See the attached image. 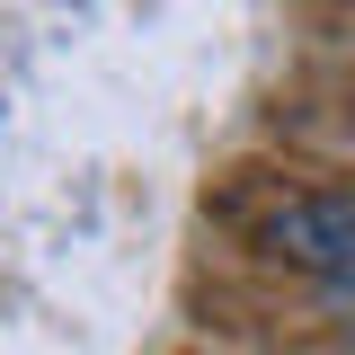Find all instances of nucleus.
I'll use <instances>...</instances> for the list:
<instances>
[{"label":"nucleus","instance_id":"obj_1","mask_svg":"<svg viewBox=\"0 0 355 355\" xmlns=\"http://www.w3.org/2000/svg\"><path fill=\"white\" fill-rule=\"evenodd\" d=\"M275 249L302 275H320L338 311H355V196H293L275 214Z\"/></svg>","mask_w":355,"mask_h":355}]
</instances>
